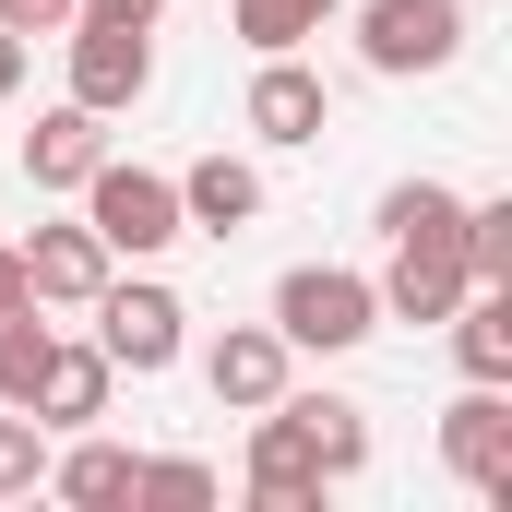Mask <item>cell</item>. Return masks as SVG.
<instances>
[{
  "mask_svg": "<svg viewBox=\"0 0 512 512\" xmlns=\"http://www.w3.org/2000/svg\"><path fill=\"white\" fill-rule=\"evenodd\" d=\"M274 334H286L298 358H346V346L382 334V286L346 274V262H298V274L274 286Z\"/></svg>",
  "mask_w": 512,
  "mask_h": 512,
  "instance_id": "cell-1",
  "label": "cell"
},
{
  "mask_svg": "<svg viewBox=\"0 0 512 512\" xmlns=\"http://www.w3.org/2000/svg\"><path fill=\"white\" fill-rule=\"evenodd\" d=\"M60 48H72V108H96V120L143 108V84H155V24L72 12V24H60Z\"/></svg>",
  "mask_w": 512,
  "mask_h": 512,
  "instance_id": "cell-2",
  "label": "cell"
},
{
  "mask_svg": "<svg viewBox=\"0 0 512 512\" xmlns=\"http://www.w3.org/2000/svg\"><path fill=\"white\" fill-rule=\"evenodd\" d=\"M84 227H96L108 251H131V262H155L167 239H191V227H179V179H167V167H120V155H96Z\"/></svg>",
  "mask_w": 512,
  "mask_h": 512,
  "instance_id": "cell-3",
  "label": "cell"
},
{
  "mask_svg": "<svg viewBox=\"0 0 512 512\" xmlns=\"http://www.w3.org/2000/svg\"><path fill=\"white\" fill-rule=\"evenodd\" d=\"M358 60L393 72V84H405V72H453V60H465V12H453V0H370V12H358Z\"/></svg>",
  "mask_w": 512,
  "mask_h": 512,
  "instance_id": "cell-4",
  "label": "cell"
},
{
  "mask_svg": "<svg viewBox=\"0 0 512 512\" xmlns=\"http://www.w3.org/2000/svg\"><path fill=\"white\" fill-rule=\"evenodd\" d=\"M179 298L167 286H96V346H108V370L131 382H155V370H179Z\"/></svg>",
  "mask_w": 512,
  "mask_h": 512,
  "instance_id": "cell-5",
  "label": "cell"
},
{
  "mask_svg": "<svg viewBox=\"0 0 512 512\" xmlns=\"http://www.w3.org/2000/svg\"><path fill=\"white\" fill-rule=\"evenodd\" d=\"M441 465H453L477 501H512V405H501V382H465L441 405Z\"/></svg>",
  "mask_w": 512,
  "mask_h": 512,
  "instance_id": "cell-6",
  "label": "cell"
},
{
  "mask_svg": "<svg viewBox=\"0 0 512 512\" xmlns=\"http://www.w3.org/2000/svg\"><path fill=\"white\" fill-rule=\"evenodd\" d=\"M322 453H310V429L286 417V405H251V501L262 512H322Z\"/></svg>",
  "mask_w": 512,
  "mask_h": 512,
  "instance_id": "cell-7",
  "label": "cell"
},
{
  "mask_svg": "<svg viewBox=\"0 0 512 512\" xmlns=\"http://www.w3.org/2000/svg\"><path fill=\"white\" fill-rule=\"evenodd\" d=\"M251 131L262 143H322V131H334V84H322L298 48H274L251 72Z\"/></svg>",
  "mask_w": 512,
  "mask_h": 512,
  "instance_id": "cell-8",
  "label": "cell"
},
{
  "mask_svg": "<svg viewBox=\"0 0 512 512\" xmlns=\"http://www.w3.org/2000/svg\"><path fill=\"white\" fill-rule=\"evenodd\" d=\"M108 346H72V334H48V370H36V393H24V417L36 429H96L108 417Z\"/></svg>",
  "mask_w": 512,
  "mask_h": 512,
  "instance_id": "cell-9",
  "label": "cell"
},
{
  "mask_svg": "<svg viewBox=\"0 0 512 512\" xmlns=\"http://www.w3.org/2000/svg\"><path fill=\"white\" fill-rule=\"evenodd\" d=\"M108 239L96 227H36L24 239V286H36V310H96V286H108Z\"/></svg>",
  "mask_w": 512,
  "mask_h": 512,
  "instance_id": "cell-10",
  "label": "cell"
},
{
  "mask_svg": "<svg viewBox=\"0 0 512 512\" xmlns=\"http://www.w3.org/2000/svg\"><path fill=\"white\" fill-rule=\"evenodd\" d=\"M286 370H298V346H286L274 322H227V334H215V358H203L215 405H239V417H251V405H274V393H286Z\"/></svg>",
  "mask_w": 512,
  "mask_h": 512,
  "instance_id": "cell-11",
  "label": "cell"
},
{
  "mask_svg": "<svg viewBox=\"0 0 512 512\" xmlns=\"http://www.w3.org/2000/svg\"><path fill=\"white\" fill-rule=\"evenodd\" d=\"M96 155H108V120H96V108H72V96L24 131V179H36V191H84V179H96Z\"/></svg>",
  "mask_w": 512,
  "mask_h": 512,
  "instance_id": "cell-12",
  "label": "cell"
},
{
  "mask_svg": "<svg viewBox=\"0 0 512 512\" xmlns=\"http://www.w3.org/2000/svg\"><path fill=\"white\" fill-rule=\"evenodd\" d=\"M262 215V167L239 155H203V167H179V227H203V239H239Z\"/></svg>",
  "mask_w": 512,
  "mask_h": 512,
  "instance_id": "cell-13",
  "label": "cell"
},
{
  "mask_svg": "<svg viewBox=\"0 0 512 512\" xmlns=\"http://www.w3.org/2000/svg\"><path fill=\"white\" fill-rule=\"evenodd\" d=\"M382 239L393 251H465V191L453 179H393L382 191Z\"/></svg>",
  "mask_w": 512,
  "mask_h": 512,
  "instance_id": "cell-14",
  "label": "cell"
},
{
  "mask_svg": "<svg viewBox=\"0 0 512 512\" xmlns=\"http://www.w3.org/2000/svg\"><path fill=\"white\" fill-rule=\"evenodd\" d=\"M274 405H286V417H298V429H310V453H322V477H334V489H346V477H358V465H370V405H346V393H274Z\"/></svg>",
  "mask_w": 512,
  "mask_h": 512,
  "instance_id": "cell-15",
  "label": "cell"
},
{
  "mask_svg": "<svg viewBox=\"0 0 512 512\" xmlns=\"http://www.w3.org/2000/svg\"><path fill=\"white\" fill-rule=\"evenodd\" d=\"M477 274H465V251H393L382 274V310L393 322H453V298H465Z\"/></svg>",
  "mask_w": 512,
  "mask_h": 512,
  "instance_id": "cell-16",
  "label": "cell"
},
{
  "mask_svg": "<svg viewBox=\"0 0 512 512\" xmlns=\"http://www.w3.org/2000/svg\"><path fill=\"white\" fill-rule=\"evenodd\" d=\"M453 358H465V382H512V286L453 298Z\"/></svg>",
  "mask_w": 512,
  "mask_h": 512,
  "instance_id": "cell-17",
  "label": "cell"
},
{
  "mask_svg": "<svg viewBox=\"0 0 512 512\" xmlns=\"http://www.w3.org/2000/svg\"><path fill=\"white\" fill-rule=\"evenodd\" d=\"M334 12H346V0H227V24L251 36L262 60H274V48H310V36H322Z\"/></svg>",
  "mask_w": 512,
  "mask_h": 512,
  "instance_id": "cell-18",
  "label": "cell"
},
{
  "mask_svg": "<svg viewBox=\"0 0 512 512\" xmlns=\"http://www.w3.org/2000/svg\"><path fill=\"white\" fill-rule=\"evenodd\" d=\"M48 489H60V501H131V453L120 441H72V453H48Z\"/></svg>",
  "mask_w": 512,
  "mask_h": 512,
  "instance_id": "cell-19",
  "label": "cell"
},
{
  "mask_svg": "<svg viewBox=\"0 0 512 512\" xmlns=\"http://www.w3.org/2000/svg\"><path fill=\"white\" fill-rule=\"evenodd\" d=\"M48 489V429L24 405H0V501H36Z\"/></svg>",
  "mask_w": 512,
  "mask_h": 512,
  "instance_id": "cell-20",
  "label": "cell"
},
{
  "mask_svg": "<svg viewBox=\"0 0 512 512\" xmlns=\"http://www.w3.org/2000/svg\"><path fill=\"white\" fill-rule=\"evenodd\" d=\"M131 501H215L203 453H131Z\"/></svg>",
  "mask_w": 512,
  "mask_h": 512,
  "instance_id": "cell-21",
  "label": "cell"
},
{
  "mask_svg": "<svg viewBox=\"0 0 512 512\" xmlns=\"http://www.w3.org/2000/svg\"><path fill=\"white\" fill-rule=\"evenodd\" d=\"M465 274L512 286V203H465Z\"/></svg>",
  "mask_w": 512,
  "mask_h": 512,
  "instance_id": "cell-22",
  "label": "cell"
},
{
  "mask_svg": "<svg viewBox=\"0 0 512 512\" xmlns=\"http://www.w3.org/2000/svg\"><path fill=\"white\" fill-rule=\"evenodd\" d=\"M36 370H48V322H36V310H12V322H0V405H24Z\"/></svg>",
  "mask_w": 512,
  "mask_h": 512,
  "instance_id": "cell-23",
  "label": "cell"
},
{
  "mask_svg": "<svg viewBox=\"0 0 512 512\" xmlns=\"http://www.w3.org/2000/svg\"><path fill=\"white\" fill-rule=\"evenodd\" d=\"M72 12H84V0H0V24H12V36H24V48H36V36H60V24H72Z\"/></svg>",
  "mask_w": 512,
  "mask_h": 512,
  "instance_id": "cell-24",
  "label": "cell"
},
{
  "mask_svg": "<svg viewBox=\"0 0 512 512\" xmlns=\"http://www.w3.org/2000/svg\"><path fill=\"white\" fill-rule=\"evenodd\" d=\"M12 310H36V286H24V251H0V322Z\"/></svg>",
  "mask_w": 512,
  "mask_h": 512,
  "instance_id": "cell-25",
  "label": "cell"
},
{
  "mask_svg": "<svg viewBox=\"0 0 512 512\" xmlns=\"http://www.w3.org/2000/svg\"><path fill=\"white\" fill-rule=\"evenodd\" d=\"M12 84H24V36L0 24V96H12Z\"/></svg>",
  "mask_w": 512,
  "mask_h": 512,
  "instance_id": "cell-26",
  "label": "cell"
},
{
  "mask_svg": "<svg viewBox=\"0 0 512 512\" xmlns=\"http://www.w3.org/2000/svg\"><path fill=\"white\" fill-rule=\"evenodd\" d=\"M84 12H120V24H155L167 0H84Z\"/></svg>",
  "mask_w": 512,
  "mask_h": 512,
  "instance_id": "cell-27",
  "label": "cell"
}]
</instances>
